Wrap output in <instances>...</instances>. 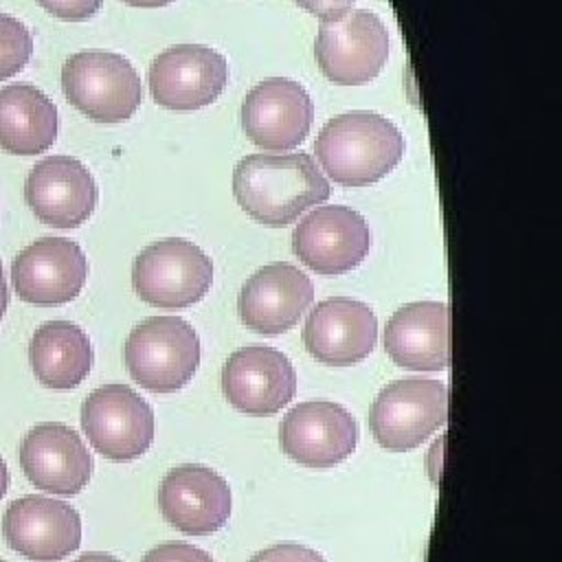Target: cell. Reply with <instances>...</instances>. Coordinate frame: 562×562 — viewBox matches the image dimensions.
Returning <instances> with one entry per match:
<instances>
[{"label": "cell", "mask_w": 562, "mask_h": 562, "mask_svg": "<svg viewBox=\"0 0 562 562\" xmlns=\"http://www.w3.org/2000/svg\"><path fill=\"white\" fill-rule=\"evenodd\" d=\"M33 53V37L24 22L0 13V81L20 72Z\"/></svg>", "instance_id": "24"}, {"label": "cell", "mask_w": 562, "mask_h": 562, "mask_svg": "<svg viewBox=\"0 0 562 562\" xmlns=\"http://www.w3.org/2000/svg\"><path fill=\"white\" fill-rule=\"evenodd\" d=\"M233 195L255 222L285 226L310 206L325 202L329 182L305 151L250 154L233 169Z\"/></svg>", "instance_id": "1"}, {"label": "cell", "mask_w": 562, "mask_h": 562, "mask_svg": "<svg viewBox=\"0 0 562 562\" xmlns=\"http://www.w3.org/2000/svg\"><path fill=\"white\" fill-rule=\"evenodd\" d=\"M9 483H11V476H9V468L4 463V459L0 457V498L9 492Z\"/></svg>", "instance_id": "32"}, {"label": "cell", "mask_w": 562, "mask_h": 562, "mask_svg": "<svg viewBox=\"0 0 562 562\" xmlns=\"http://www.w3.org/2000/svg\"><path fill=\"white\" fill-rule=\"evenodd\" d=\"M81 428L112 461H134L154 441V408L125 384L94 389L81 404Z\"/></svg>", "instance_id": "8"}, {"label": "cell", "mask_w": 562, "mask_h": 562, "mask_svg": "<svg viewBox=\"0 0 562 562\" xmlns=\"http://www.w3.org/2000/svg\"><path fill=\"white\" fill-rule=\"evenodd\" d=\"M9 307V285H7V279H4V268H2V261H0V321L4 316Z\"/></svg>", "instance_id": "29"}, {"label": "cell", "mask_w": 562, "mask_h": 562, "mask_svg": "<svg viewBox=\"0 0 562 562\" xmlns=\"http://www.w3.org/2000/svg\"><path fill=\"white\" fill-rule=\"evenodd\" d=\"M29 362L35 378L48 389L79 386L94 362L88 334L70 321H48L29 342Z\"/></svg>", "instance_id": "22"}, {"label": "cell", "mask_w": 562, "mask_h": 562, "mask_svg": "<svg viewBox=\"0 0 562 562\" xmlns=\"http://www.w3.org/2000/svg\"><path fill=\"white\" fill-rule=\"evenodd\" d=\"M371 248L367 220L342 204L310 211L292 233V250L318 274H342L362 263Z\"/></svg>", "instance_id": "10"}, {"label": "cell", "mask_w": 562, "mask_h": 562, "mask_svg": "<svg viewBox=\"0 0 562 562\" xmlns=\"http://www.w3.org/2000/svg\"><path fill=\"white\" fill-rule=\"evenodd\" d=\"M130 7H145V9H156V7H167L173 0H123Z\"/></svg>", "instance_id": "31"}, {"label": "cell", "mask_w": 562, "mask_h": 562, "mask_svg": "<svg viewBox=\"0 0 562 562\" xmlns=\"http://www.w3.org/2000/svg\"><path fill=\"white\" fill-rule=\"evenodd\" d=\"M248 562H325V558L305 544L281 542L255 553Z\"/></svg>", "instance_id": "26"}, {"label": "cell", "mask_w": 562, "mask_h": 562, "mask_svg": "<svg viewBox=\"0 0 562 562\" xmlns=\"http://www.w3.org/2000/svg\"><path fill=\"white\" fill-rule=\"evenodd\" d=\"M132 380L156 393L182 389L200 364V338L180 316H151L138 323L123 349Z\"/></svg>", "instance_id": "4"}, {"label": "cell", "mask_w": 562, "mask_h": 562, "mask_svg": "<svg viewBox=\"0 0 562 562\" xmlns=\"http://www.w3.org/2000/svg\"><path fill=\"white\" fill-rule=\"evenodd\" d=\"M314 301V283L292 263H268L244 285L237 299L241 323L263 336L292 329Z\"/></svg>", "instance_id": "17"}, {"label": "cell", "mask_w": 562, "mask_h": 562, "mask_svg": "<svg viewBox=\"0 0 562 562\" xmlns=\"http://www.w3.org/2000/svg\"><path fill=\"white\" fill-rule=\"evenodd\" d=\"M57 105L29 83L0 88V149L13 156L44 154L57 138Z\"/></svg>", "instance_id": "23"}, {"label": "cell", "mask_w": 562, "mask_h": 562, "mask_svg": "<svg viewBox=\"0 0 562 562\" xmlns=\"http://www.w3.org/2000/svg\"><path fill=\"white\" fill-rule=\"evenodd\" d=\"M222 391L239 413L268 417L292 402L296 371L279 349L248 345L228 356L222 369Z\"/></svg>", "instance_id": "12"}, {"label": "cell", "mask_w": 562, "mask_h": 562, "mask_svg": "<svg viewBox=\"0 0 562 562\" xmlns=\"http://www.w3.org/2000/svg\"><path fill=\"white\" fill-rule=\"evenodd\" d=\"M384 349L411 371H441L450 364V307L446 301L402 305L386 323Z\"/></svg>", "instance_id": "21"}, {"label": "cell", "mask_w": 562, "mask_h": 562, "mask_svg": "<svg viewBox=\"0 0 562 562\" xmlns=\"http://www.w3.org/2000/svg\"><path fill=\"white\" fill-rule=\"evenodd\" d=\"M0 562H7V560H2V558H0Z\"/></svg>", "instance_id": "33"}, {"label": "cell", "mask_w": 562, "mask_h": 562, "mask_svg": "<svg viewBox=\"0 0 562 562\" xmlns=\"http://www.w3.org/2000/svg\"><path fill=\"white\" fill-rule=\"evenodd\" d=\"M61 88L70 105L97 123L127 121L143 101L134 66L123 55L101 48L70 55L61 68Z\"/></svg>", "instance_id": "3"}, {"label": "cell", "mask_w": 562, "mask_h": 562, "mask_svg": "<svg viewBox=\"0 0 562 562\" xmlns=\"http://www.w3.org/2000/svg\"><path fill=\"white\" fill-rule=\"evenodd\" d=\"M448 419V389L443 382L406 378L386 384L369 415L373 439L391 450L404 452L424 443Z\"/></svg>", "instance_id": "6"}, {"label": "cell", "mask_w": 562, "mask_h": 562, "mask_svg": "<svg viewBox=\"0 0 562 562\" xmlns=\"http://www.w3.org/2000/svg\"><path fill=\"white\" fill-rule=\"evenodd\" d=\"M75 562H121V560H116V558H114V555H110V553L90 551V553H83V555H79Z\"/></svg>", "instance_id": "30"}, {"label": "cell", "mask_w": 562, "mask_h": 562, "mask_svg": "<svg viewBox=\"0 0 562 562\" xmlns=\"http://www.w3.org/2000/svg\"><path fill=\"white\" fill-rule=\"evenodd\" d=\"M24 198L40 222L55 228H77L94 213L99 189L81 160L48 156L29 171Z\"/></svg>", "instance_id": "16"}, {"label": "cell", "mask_w": 562, "mask_h": 562, "mask_svg": "<svg viewBox=\"0 0 562 562\" xmlns=\"http://www.w3.org/2000/svg\"><path fill=\"white\" fill-rule=\"evenodd\" d=\"M20 465L37 490L61 496L79 494L94 470L86 443L66 424L33 426L20 443Z\"/></svg>", "instance_id": "20"}, {"label": "cell", "mask_w": 562, "mask_h": 562, "mask_svg": "<svg viewBox=\"0 0 562 562\" xmlns=\"http://www.w3.org/2000/svg\"><path fill=\"white\" fill-rule=\"evenodd\" d=\"M316 61L338 86H362L380 75L389 57V31L367 9H349L340 18L321 20Z\"/></svg>", "instance_id": "7"}, {"label": "cell", "mask_w": 562, "mask_h": 562, "mask_svg": "<svg viewBox=\"0 0 562 562\" xmlns=\"http://www.w3.org/2000/svg\"><path fill=\"white\" fill-rule=\"evenodd\" d=\"M314 151L325 176L334 182L367 187L397 167L404 156V136L386 116L353 110L323 125Z\"/></svg>", "instance_id": "2"}, {"label": "cell", "mask_w": 562, "mask_h": 562, "mask_svg": "<svg viewBox=\"0 0 562 562\" xmlns=\"http://www.w3.org/2000/svg\"><path fill=\"white\" fill-rule=\"evenodd\" d=\"M9 547L31 562H59L81 544V518L64 501L29 494L15 498L2 516Z\"/></svg>", "instance_id": "11"}, {"label": "cell", "mask_w": 562, "mask_h": 562, "mask_svg": "<svg viewBox=\"0 0 562 562\" xmlns=\"http://www.w3.org/2000/svg\"><path fill=\"white\" fill-rule=\"evenodd\" d=\"M294 2L321 20H334L347 13L356 0H294Z\"/></svg>", "instance_id": "28"}, {"label": "cell", "mask_w": 562, "mask_h": 562, "mask_svg": "<svg viewBox=\"0 0 562 562\" xmlns=\"http://www.w3.org/2000/svg\"><path fill=\"white\" fill-rule=\"evenodd\" d=\"M281 450L307 468H334L353 454L358 422L334 402H303L288 411L279 426Z\"/></svg>", "instance_id": "14"}, {"label": "cell", "mask_w": 562, "mask_h": 562, "mask_svg": "<svg viewBox=\"0 0 562 562\" xmlns=\"http://www.w3.org/2000/svg\"><path fill=\"white\" fill-rule=\"evenodd\" d=\"M314 105L307 90L292 79L270 77L244 97V134L261 149H294L310 134Z\"/></svg>", "instance_id": "13"}, {"label": "cell", "mask_w": 562, "mask_h": 562, "mask_svg": "<svg viewBox=\"0 0 562 562\" xmlns=\"http://www.w3.org/2000/svg\"><path fill=\"white\" fill-rule=\"evenodd\" d=\"M375 340V312L367 303L347 296L316 303L303 327L305 349L327 367H351L364 360Z\"/></svg>", "instance_id": "18"}, {"label": "cell", "mask_w": 562, "mask_h": 562, "mask_svg": "<svg viewBox=\"0 0 562 562\" xmlns=\"http://www.w3.org/2000/svg\"><path fill=\"white\" fill-rule=\"evenodd\" d=\"M37 4L57 20L83 22L101 9L103 0H37Z\"/></svg>", "instance_id": "27"}, {"label": "cell", "mask_w": 562, "mask_h": 562, "mask_svg": "<svg viewBox=\"0 0 562 562\" xmlns=\"http://www.w3.org/2000/svg\"><path fill=\"white\" fill-rule=\"evenodd\" d=\"M88 279L81 246L66 237H42L11 263V281L20 299L33 305H61L79 296Z\"/></svg>", "instance_id": "15"}, {"label": "cell", "mask_w": 562, "mask_h": 562, "mask_svg": "<svg viewBox=\"0 0 562 562\" xmlns=\"http://www.w3.org/2000/svg\"><path fill=\"white\" fill-rule=\"evenodd\" d=\"M147 81L158 105L180 112L200 110L226 88L228 64L211 46L176 44L154 57Z\"/></svg>", "instance_id": "9"}, {"label": "cell", "mask_w": 562, "mask_h": 562, "mask_svg": "<svg viewBox=\"0 0 562 562\" xmlns=\"http://www.w3.org/2000/svg\"><path fill=\"white\" fill-rule=\"evenodd\" d=\"M143 562H213V558L204 549H198L189 542L169 540L149 549Z\"/></svg>", "instance_id": "25"}, {"label": "cell", "mask_w": 562, "mask_h": 562, "mask_svg": "<svg viewBox=\"0 0 562 562\" xmlns=\"http://www.w3.org/2000/svg\"><path fill=\"white\" fill-rule=\"evenodd\" d=\"M158 505L169 525L189 536L222 529L231 516V487L206 465L187 463L169 470L158 490Z\"/></svg>", "instance_id": "19"}, {"label": "cell", "mask_w": 562, "mask_h": 562, "mask_svg": "<svg viewBox=\"0 0 562 562\" xmlns=\"http://www.w3.org/2000/svg\"><path fill=\"white\" fill-rule=\"evenodd\" d=\"M213 283L209 255L189 239L167 237L134 259L132 285L149 305L180 310L198 303Z\"/></svg>", "instance_id": "5"}]
</instances>
